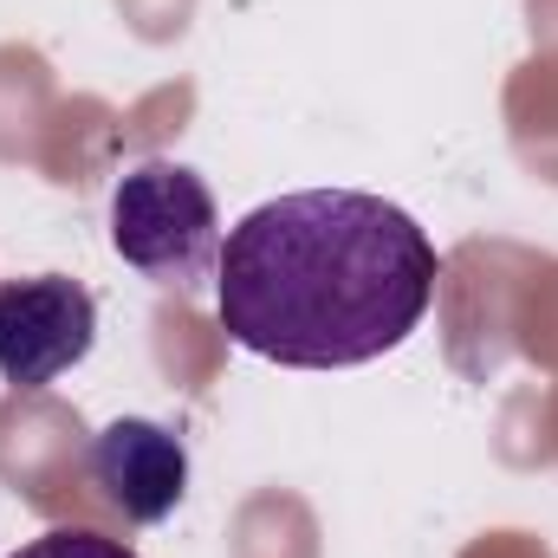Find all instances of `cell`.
Listing matches in <instances>:
<instances>
[{
  "label": "cell",
  "instance_id": "6da1fadb",
  "mask_svg": "<svg viewBox=\"0 0 558 558\" xmlns=\"http://www.w3.org/2000/svg\"><path fill=\"white\" fill-rule=\"evenodd\" d=\"M441 254L384 195L299 189L241 215L215 260L221 331L286 371H351L422 325Z\"/></svg>",
  "mask_w": 558,
  "mask_h": 558
},
{
  "label": "cell",
  "instance_id": "7a4b0ae2",
  "mask_svg": "<svg viewBox=\"0 0 558 558\" xmlns=\"http://www.w3.org/2000/svg\"><path fill=\"white\" fill-rule=\"evenodd\" d=\"M111 247L124 267L162 286H195L221 260V215L189 162H137L111 189Z\"/></svg>",
  "mask_w": 558,
  "mask_h": 558
},
{
  "label": "cell",
  "instance_id": "3957f363",
  "mask_svg": "<svg viewBox=\"0 0 558 558\" xmlns=\"http://www.w3.org/2000/svg\"><path fill=\"white\" fill-rule=\"evenodd\" d=\"M98 344V299L65 274L0 279V377L13 390H46Z\"/></svg>",
  "mask_w": 558,
  "mask_h": 558
},
{
  "label": "cell",
  "instance_id": "277c9868",
  "mask_svg": "<svg viewBox=\"0 0 558 558\" xmlns=\"http://www.w3.org/2000/svg\"><path fill=\"white\" fill-rule=\"evenodd\" d=\"M92 481H98V494L124 520L156 526L189 494V454H182V441L162 422L124 416V422H111V428H98V441H92Z\"/></svg>",
  "mask_w": 558,
  "mask_h": 558
},
{
  "label": "cell",
  "instance_id": "5b68a950",
  "mask_svg": "<svg viewBox=\"0 0 558 558\" xmlns=\"http://www.w3.org/2000/svg\"><path fill=\"white\" fill-rule=\"evenodd\" d=\"M7 558H137V553L105 539V533H85V526H52V533L26 539L20 553H7Z\"/></svg>",
  "mask_w": 558,
  "mask_h": 558
}]
</instances>
